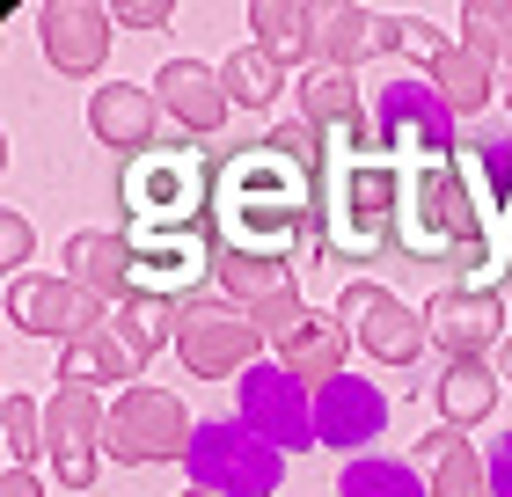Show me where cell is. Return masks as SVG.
Segmentation results:
<instances>
[{
    "label": "cell",
    "instance_id": "1",
    "mask_svg": "<svg viewBox=\"0 0 512 497\" xmlns=\"http://www.w3.org/2000/svg\"><path fill=\"white\" fill-rule=\"evenodd\" d=\"M205 234H213V286L227 300H271L293 286V264L322 249V176L293 161L271 139L227 147L213 161V198H205Z\"/></svg>",
    "mask_w": 512,
    "mask_h": 497
},
{
    "label": "cell",
    "instance_id": "2",
    "mask_svg": "<svg viewBox=\"0 0 512 497\" xmlns=\"http://www.w3.org/2000/svg\"><path fill=\"white\" fill-rule=\"evenodd\" d=\"M118 198H125V234H147V227H205L213 161H198V154H183V147H154V154L125 161Z\"/></svg>",
    "mask_w": 512,
    "mask_h": 497
},
{
    "label": "cell",
    "instance_id": "3",
    "mask_svg": "<svg viewBox=\"0 0 512 497\" xmlns=\"http://www.w3.org/2000/svg\"><path fill=\"white\" fill-rule=\"evenodd\" d=\"M183 468H191V490H213V497H271L286 483V454L264 446L242 417H205Z\"/></svg>",
    "mask_w": 512,
    "mask_h": 497
},
{
    "label": "cell",
    "instance_id": "4",
    "mask_svg": "<svg viewBox=\"0 0 512 497\" xmlns=\"http://www.w3.org/2000/svg\"><path fill=\"white\" fill-rule=\"evenodd\" d=\"M374 139L403 161H447V154H461V117L447 110V96L432 81L395 74L374 88Z\"/></svg>",
    "mask_w": 512,
    "mask_h": 497
},
{
    "label": "cell",
    "instance_id": "5",
    "mask_svg": "<svg viewBox=\"0 0 512 497\" xmlns=\"http://www.w3.org/2000/svg\"><path fill=\"white\" fill-rule=\"evenodd\" d=\"M191 439H198V424L169 388H125L110 402L103 454L125 461V468H161V461H191Z\"/></svg>",
    "mask_w": 512,
    "mask_h": 497
},
{
    "label": "cell",
    "instance_id": "6",
    "mask_svg": "<svg viewBox=\"0 0 512 497\" xmlns=\"http://www.w3.org/2000/svg\"><path fill=\"white\" fill-rule=\"evenodd\" d=\"M235 402H242V424L264 446H278V454H308V446H322L315 439V395L300 388L278 359H256L235 381Z\"/></svg>",
    "mask_w": 512,
    "mask_h": 497
},
{
    "label": "cell",
    "instance_id": "7",
    "mask_svg": "<svg viewBox=\"0 0 512 497\" xmlns=\"http://www.w3.org/2000/svg\"><path fill=\"white\" fill-rule=\"evenodd\" d=\"M337 322L352 329V344L359 351H374L381 366H417L425 359V307H403L388 286H374V278H352L337 300Z\"/></svg>",
    "mask_w": 512,
    "mask_h": 497
},
{
    "label": "cell",
    "instance_id": "8",
    "mask_svg": "<svg viewBox=\"0 0 512 497\" xmlns=\"http://www.w3.org/2000/svg\"><path fill=\"white\" fill-rule=\"evenodd\" d=\"M103 307L110 300H96L88 286H74L66 271H37V278H15V286H8V322L22 329V337L81 344V337H96V329H110Z\"/></svg>",
    "mask_w": 512,
    "mask_h": 497
},
{
    "label": "cell",
    "instance_id": "9",
    "mask_svg": "<svg viewBox=\"0 0 512 497\" xmlns=\"http://www.w3.org/2000/svg\"><path fill=\"white\" fill-rule=\"evenodd\" d=\"M256 322L235 315V307H220V300H198V307H183V322H176V359L183 373H198V381H242V373L256 366Z\"/></svg>",
    "mask_w": 512,
    "mask_h": 497
},
{
    "label": "cell",
    "instance_id": "10",
    "mask_svg": "<svg viewBox=\"0 0 512 497\" xmlns=\"http://www.w3.org/2000/svg\"><path fill=\"white\" fill-rule=\"evenodd\" d=\"M103 439H110V410L96 402V388H59L44 402V454H52L66 490H88L103 468Z\"/></svg>",
    "mask_w": 512,
    "mask_h": 497
},
{
    "label": "cell",
    "instance_id": "11",
    "mask_svg": "<svg viewBox=\"0 0 512 497\" xmlns=\"http://www.w3.org/2000/svg\"><path fill=\"white\" fill-rule=\"evenodd\" d=\"M425 337L447 351V366H461V359H498V344H505V293L439 286L425 300Z\"/></svg>",
    "mask_w": 512,
    "mask_h": 497
},
{
    "label": "cell",
    "instance_id": "12",
    "mask_svg": "<svg viewBox=\"0 0 512 497\" xmlns=\"http://www.w3.org/2000/svg\"><path fill=\"white\" fill-rule=\"evenodd\" d=\"M118 22H110V8H96V0H44L37 8V44H44V59L59 66V74H103V59H110V37Z\"/></svg>",
    "mask_w": 512,
    "mask_h": 497
},
{
    "label": "cell",
    "instance_id": "13",
    "mask_svg": "<svg viewBox=\"0 0 512 497\" xmlns=\"http://www.w3.org/2000/svg\"><path fill=\"white\" fill-rule=\"evenodd\" d=\"M147 88H154L161 117H169L183 139H213L227 125V110H235V103H227V88H220V66H198V59H169Z\"/></svg>",
    "mask_w": 512,
    "mask_h": 497
},
{
    "label": "cell",
    "instance_id": "14",
    "mask_svg": "<svg viewBox=\"0 0 512 497\" xmlns=\"http://www.w3.org/2000/svg\"><path fill=\"white\" fill-rule=\"evenodd\" d=\"M388 432V395L359 373H337L330 388H315V439L359 461V446H374Z\"/></svg>",
    "mask_w": 512,
    "mask_h": 497
},
{
    "label": "cell",
    "instance_id": "15",
    "mask_svg": "<svg viewBox=\"0 0 512 497\" xmlns=\"http://www.w3.org/2000/svg\"><path fill=\"white\" fill-rule=\"evenodd\" d=\"M88 132H96L103 147H118L125 161L154 154V139H161V103H154V88H139V81H103L96 96H88Z\"/></svg>",
    "mask_w": 512,
    "mask_h": 497
},
{
    "label": "cell",
    "instance_id": "16",
    "mask_svg": "<svg viewBox=\"0 0 512 497\" xmlns=\"http://www.w3.org/2000/svg\"><path fill=\"white\" fill-rule=\"evenodd\" d=\"M249 37L256 52L278 66H322V8H300V0H256L249 8Z\"/></svg>",
    "mask_w": 512,
    "mask_h": 497
},
{
    "label": "cell",
    "instance_id": "17",
    "mask_svg": "<svg viewBox=\"0 0 512 497\" xmlns=\"http://www.w3.org/2000/svg\"><path fill=\"white\" fill-rule=\"evenodd\" d=\"M66 278L88 286L96 300H139V271H132V242L125 234H74L66 242Z\"/></svg>",
    "mask_w": 512,
    "mask_h": 497
},
{
    "label": "cell",
    "instance_id": "18",
    "mask_svg": "<svg viewBox=\"0 0 512 497\" xmlns=\"http://www.w3.org/2000/svg\"><path fill=\"white\" fill-rule=\"evenodd\" d=\"M344 351H352V329H344L337 315H308L286 344H278V366H286L300 388H330L344 373Z\"/></svg>",
    "mask_w": 512,
    "mask_h": 497
},
{
    "label": "cell",
    "instance_id": "19",
    "mask_svg": "<svg viewBox=\"0 0 512 497\" xmlns=\"http://www.w3.org/2000/svg\"><path fill=\"white\" fill-rule=\"evenodd\" d=\"M417 461L432 468V497H491V461H483V446H469L454 424H439V432L417 439Z\"/></svg>",
    "mask_w": 512,
    "mask_h": 497
},
{
    "label": "cell",
    "instance_id": "20",
    "mask_svg": "<svg viewBox=\"0 0 512 497\" xmlns=\"http://www.w3.org/2000/svg\"><path fill=\"white\" fill-rule=\"evenodd\" d=\"M293 96H300V125H315L322 139L366 125V110H374V96H359V81L337 74V66H315V74H300Z\"/></svg>",
    "mask_w": 512,
    "mask_h": 497
},
{
    "label": "cell",
    "instance_id": "21",
    "mask_svg": "<svg viewBox=\"0 0 512 497\" xmlns=\"http://www.w3.org/2000/svg\"><path fill=\"white\" fill-rule=\"evenodd\" d=\"M439 417L454 424V432H469V424H483L491 417V402H498V366L491 359H461V366H447L439 373Z\"/></svg>",
    "mask_w": 512,
    "mask_h": 497
},
{
    "label": "cell",
    "instance_id": "22",
    "mask_svg": "<svg viewBox=\"0 0 512 497\" xmlns=\"http://www.w3.org/2000/svg\"><path fill=\"white\" fill-rule=\"evenodd\" d=\"M425 81L439 88V96H447L454 117H469V110L491 103V66H483L469 44H439V52L425 59Z\"/></svg>",
    "mask_w": 512,
    "mask_h": 497
},
{
    "label": "cell",
    "instance_id": "23",
    "mask_svg": "<svg viewBox=\"0 0 512 497\" xmlns=\"http://www.w3.org/2000/svg\"><path fill=\"white\" fill-rule=\"evenodd\" d=\"M132 373H139L132 351L110 337V329H96V337L59 351V388H118V381H132Z\"/></svg>",
    "mask_w": 512,
    "mask_h": 497
},
{
    "label": "cell",
    "instance_id": "24",
    "mask_svg": "<svg viewBox=\"0 0 512 497\" xmlns=\"http://www.w3.org/2000/svg\"><path fill=\"white\" fill-rule=\"evenodd\" d=\"M220 88H227V103H235V110H271L278 96H286V66L264 59L256 44H242V52L220 59Z\"/></svg>",
    "mask_w": 512,
    "mask_h": 497
},
{
    "label": "cell",
    "instance_id": "25",
    "mask_svg": "<svg viewBox=\"0 0 512 497\" xmlns=\"http://www.w3.org/2000/svg\"><path fill=\"white\" fill-rule=\"evenodd\" d=\"M176 322H183V307H169V300H125L110 315V337L132 351V366H147L161 344H176Z\"/></svg>",
    "mask_w": 512,
    "mask_h": 497
},
{
    "label": "cell",
    "instance_id": "26",
    "mask_svg": "<svg viewBox=\"0 0 512 497\" xmlns=\"http://www.w3.org/2000/svg\"><path fill=\"white\" fill-rule=\"evenodd\" d=\"M374 15H381V8H359V0H337V8H322V66L352 74L366 52H381V44H374Z\"/></svg>",
    "mask_w": 512,
    "mask_h": 497
},
{
    "label": "cell",
    "instance_id": "27",
    "mask_svg": "<svg viewBox=\"0 0 512 497\" xmlns=\"http://www.w3.org/2000/svg\"><path fill=\"white\" fill-rule=\"evenodd\" d=\"M337 497H432V490H425V476H417L410 461L359 454V461H344V476H337Z\"/></svg>",
    "mask_w": 512,
    "mask_h": 497
},
{
    "label": "cell",
    "instance_id": "28",
    "mask_svg": "<svg viewBox=\"0 0 512 497\" xmlns=\"http://www.w3.org/2000/svg\"><path fill=\"white\" fill-rule=\"evenodd\" d=\"M461 44L483 66H505L512 59V0H469L461 8Z\"/></svg>",
    "mask_w": 512,
    "mask_h": 497
},
{
    "label": "cell",
    "instance_id": "29",
    "mask_svg": "<svg viewBox=\"0 0 512 497\" xmlns=\"http://www.w3.org/2000/svg\"><path fill=\"white\" fill-rule=\"evenodd\" d=\"M0 424H8V468H30V461L44 454V410L15 388L8 410H0Z\"/></svg>",
    "mask_w": 512,
    "mask_h": 497
},
{
    "label": "cell",
    "instance_id": "30",
    "mask_svg": "<svg viewBox=\"0 0 512 497\" xmlns=\"http://www.w3.org/2000/svg\"><path fill=\"white\" fill-rule=\"evenodd\" d=\"M308 315H315V307L300 300V286H286V293H271V300H256V307H249V322H256V337H264V344H286Z\"/></svg>",
    "mask_w": 512,
    "mask_h": 497
},
{
    "label": "cell",
    "instance_id": "31",
    "mask_svg": "<svg viewBox=\"0 0 512 497\" xmlns=\"http://www.w3.org/2000/svg\"><path fill=\"white\" fill-rule=\"evenodd\" d=\"M30 249H37L30 220H22V212H0V264H8V271L22 278V264H30Z\"/></svg>",
    "mask_w": 512,
    "mask_h": 497
},
{
    "label": "cell",
    "instance_id": "32",
    "mask_svg": "<svg viewBox=\"0 0 512 497\" xmlns=\"http://www.w3.org/2000/svg\"><path fill=\"white\" fill-rule=\"evenodd\" d=\"M169 15H176L169 0H125V8H110V22H118V30H161Z\"/></svg>",
    "mask_w": 512,
    "mask_h": 497
},
{
    "label": "cell",
    "instance_id": "33",
    "mask_svg": "<svg viewBox=\"0 0 512 497\" xmlns=\"http://www.w3.org/2000/svg\"><path fill=\"white\" fill-rule=\"evenodd\" d=\"M483 461H491V497H512V432H498Z\"/></svg>",
    "mask_w": 512,
    "mask_h": 497
},
{
    "label": "cell",
    "instance_id": "34",
    "mask_svg": "<svg viewBox=\"0 0 512 497\" xmlns=\"http://www.w3.org/2000/svg\"><path fill=\"white\" fill-rule=\"evenodd\" d=\"M0 497H44V483L30 476V468H8V476H0Z\"/></svg>",
    "mask_w": 512,
    "mask_h": 497
},
{
    "label": "cell",
    "instance_id": "35",
    "mask_svg": "<svg viewBox=\"0 0 512 497\" xmlns=\"http://www.w3.org/2000/svg\"><path fill=\"white\" fill-rule=\"evenodd\" d=\"M491 366H498V381H512V337L498 344V359H491Z\"/></svg>",
    "mask_w": 512,
    "mask_h": 497
},
{
    "label": "cell",
    "instance_id": "36",
    "mask_svg": "<svg viewBox=\"0 0 512 497\" xmlns=\"http://www.w3.org/2000/svg\"><path fill=\"white\" fill-rule=\"evenodd\" d=\"M505 110H512V59H505Z\"/></svg>",
    "mask_w": 512,
    "mask_h": 497
},
{
    "label": "cell",
    "instance_id": "37",
    "mask_svg": "<svg viewBox=\"0 0 512 497\" xmlns=\"http://www.w3.org/2000/svg\"><path fill=\"white\" fill-rule=\"evenodd\" d=\"M183 497H213V490H183Z\"/></svg>",
    "mask_w": 512,
    "mask_h": 497
}]
</instances>
